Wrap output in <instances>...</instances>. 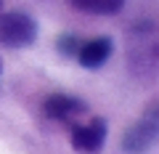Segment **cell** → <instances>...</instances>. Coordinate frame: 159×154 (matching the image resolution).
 <instances>
[{"mask_svg": "<svg viewBox=\"0 0 159 154\" xmlns=\"http://www.w3.org/2000/svg\"><path fill=\"white\" fill-rule=\"evenodd\" d=\"M37 37V21L21 11H0V45L27 48Z\"/></svg>", "mask_w": 159, "mask_h": 154, "instance_id": "1", "label": "cell"}, {"mask_svg": "<svg viewBox=\"0 0 159 154\" xmlns=\"http://www.w3.org/2000/svg\"><path fill=\"white\" fill-rule=\"evenodd\" d=\"M159 138V120H154L151 114H143L141 120L122 136V149L130 154H143L151 149Z\"/></svg>", "mask_w": 159, "mask_h": 154, "instance_id": "2", "label": "cell"}, {"mask_svg": "<svg viewBox=\"0 0 159 154\" xmlns=\"http://www.w3.org/2000/svg\"><path fill=\"white\" fill-rule=\"evenodd\" d=\"M103 141H106V120H101V117L72 128V146L80 154H98Z\"/></svg>", "mask_w": 159, "mask_h": 154, "instance_id": "3", "label": "cell"}, {"mask_svg": "<svg viewBox=\"0 0 159 154\" xmlns=\"http://www.w3.org/2000/svg\"><path fill=\"white\" fill-rule=\"evenodd\" d=\"M43 112L45 117L51 120H58V122H69L72 117H80V114L88 112V104L80 101L74 96H64V93H53L43 101Z\"/></svg>", "mask_w": 159, "mask_h": 154, "instance_id": "4", "label": "cell"}, {"mask_svg": "<svg viewBox=\"0 0 159 154\" xmlns=\"http://www.w3.org/2000/svg\"><path fill=\"white\" fill-rule=\"evenodd\" d=\"M111 51H114L111 37H93V40H88V43L80 45L77 61L82 64L85 69H98V67H103V64L109 61Z\"/></svg>", "mask_w": 159, "mask_h": 154, "instance_id": "5", "label": "cell"}, {"mask_svg": "<svg viewBox=\"0 0 159 154\" xmlns=\"http://www.w3.org/2000/svg\"><path fill=\"white\" fill-rule=\"evenodd\" d=\"M77 11L96 13V16H114L125 8V0H69Z\"/></svg>", "mask_w": 159, "mask_h": 154, "instance_id": "6", "label": "cell"}, {"mask_svg": "<svg viewBox=\"0 0 159 154\" xmlns=\"http://www.w3.org/2000/svg\"><path fill=\"white\" fill-rule=\"evenodd\" d=\"M80 45H82V43H80L74 35H61V37L56 40V48H58V53H61V56H77Z\"/></svg>", "mask_w": 159, "mask_h": 154, "instance_id": "7", "label": "cell"}, {"mask_svg": "<svg viewBox=\"0 0 159 154\" xmlns=\"http://www.w3.org/2000/svg\"><path fill=\"white\" fill-rule=\"evenodd\" d=\"M0 67H3V64H0Z\"/></svg>", "mask_w": 159, "mask_h": 154, "instance_id": "8", "label": "cell"}]
</instances>
